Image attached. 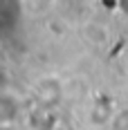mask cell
<instances>
[{
	"mask_svg": "<svg viewBox=\"0 0 128 130\" xmlns=\"http://www.w3.org/2000/svg\"><path fill=\"white\" fill-rule=\"evenodd\" d=\"M34 96L38 99V103L43 108H52L61 101L63 96V85L61 81L54 76H45V78H38L36 85H34Z\"/></svg>",
	"mask_w": 128,
	"mask_h": 130,
	"instance_id": "1",
	"label": "cell"
},
{
	"mask_svg": "<svg viewBox=\"0 0 128 130\" xmlns=\"http://www.w3.org/2000/svg\"><path fill=\"white\" fill-rule=\"evenodd\" d=\"M20 115V101L9 90H0V128H11Z\"/></svg>",
	"mask_w": 128,
	"mask_h": 130,
	"instance_id": "2",
	"label": "cell"
},
{
	"mask_svg": "<svg viewBox=\"0 0 128 130\" xmlns=\"http://www.w3.org/2000/svg\"><path fill=\"white\" fill-rule=\"evenodd\" d=\"M108 130H128V105L117 108L108 119Z\"/></svg>",
	"mask_w": 128,
	"mask_h": 130,
	"instance_id": "3",
	"label": "cell"
}]
</instances>
